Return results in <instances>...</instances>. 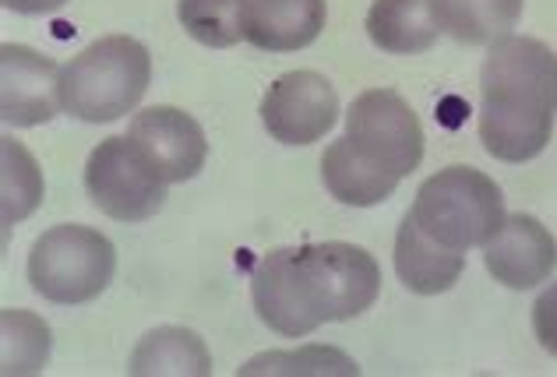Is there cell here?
I'll list each match as a JSON object with an SVG mask.
<instances>
[{
  "label": "cell",
  "instance_id": "obj_1",
  "mask_svg": "<svg viewBox=\"0 0 557 377\" xmlns=\"http://www.w3.org/2000/svg\"><path fill=\"white\" fill-rule=\"evenodd\" d=\"M557 121V53L533 36L497 39L480 67V141L502 163H530Z\"/></svg>",
  "mask_w": 557,
  "mask_h": 377
},
{
  "label": "cell",
  "instance_id": "obj_2",
  "mask_svg": "<svg viewBox=\"0 0 557 377\" xmlns=\"http://www.w3.org/2000/svg\"><path fill=\"white\" fill-rule=\"evenodd\" d=\"M152 81V56L131 36H102L61 71L64 113L85 124H110L141 103Z\"/></svg>",
  "mask_w": 557,
  "mask_h": 377
},
{
  "label": "cell",
  "instance_id": "obj_3",
  "mask_svg": "<svg viewBox=\"0 0 557 377\" xmlns=\"http://www.w3.org/2000/svg\"><path fill=\"white\" fill-rule=\"evenodd\" d=\"M413 215L437 243L451 251L483 248L508 219L502 187L473 166H448L423 180Z\"/></svg>",
  "mask_w": 557,
  "mask_h": 377
},
{
  "label": "cell",
  "instance_id": "obj_4",
  "mask_svg": "<svg viewBox=\"0 0 557 377\" xmlns=\"http://www.w3.org/2000/svg\"><path fill=\"white\" fill-rule=\"evenodd\" d=\"M28 282L50 303L75 307L96 300L113 282L116 251L92 226H53L28 251Z\"/></svg>",
  "mask_w": 557,
  "mask_h": 377
},
{
  "label": "cell",
  "instance_id": "obj_5",
  "mask_svg": "<svg viewBox=\"0 0 557 377\" xmlns=\"http://www.w3.org/2000/svg\"><path fill=\"white\" fill-rule=\"evenodd\" d=\"M293 268L318 325L349 322L374 307L381 293L377 261L357 243L329 240L293 248Z\"/></svg>",
  "mask_w": 557,
  "mask_h": 377
},
{
  "label": "cell",
  "instance_id": "obj_6",
  "mask_svg": "<svg viewBox=\"0 0 557 377\" xmlns=\"http://www.w3.org/2000/svg\"><path fill=\"white\" fill-rule=\"evenodd\" d=\"M85 191L92 205L116 223H145L166 205V180L124 138H102L85 163Z\"/></svg>",
  "mask_w": 557,
  "mask_h": 377
},
{
  "label": "cell",
  "instance_id": "obj_7",
  "mask_svg": "<svg viewBox=\"0 0 557 377\" xmlns=\"http://www.w3.org/2000/svg\"><path fill=\"white\" fill-rule=\"evenodd\" d=\"M346 138L374 166L409 177L423 163V127L413 106L392 89L360 92L346 110Z\"/></svg>",
  "mask_w": 557,
  "mask_h": 377
},
{
  "label": "cell",
  "instance_id": "obj_8",
  "mask_svg": "<svg viewBox=\"0 0 557 377\" xmlns=\"http://www.w3.org/2000/svg\"><path fill=\"white\" fill-rule=\"evenodd\" d=\"M339 121L335 85L318 71H289L261 99V124L283 144H314Z\"/></svg>",
  "mask_w": 557,
  "mask_h": 377
},
{
  "label": "cell",
  "instance_id": "obj_9",
  "mask_svg": "<svg viewBox=\"0 0 557 377\" xmlns=\"http://www.w3.org/2000/svg\"><path fill=\"white\" fill-rule=\"evenodd\" d=\"M61 64L22 42L0 47V117L11 127L50 124L61 103Z\"/></svg>",
  "mask_w": 557,
  "mask_h": 377
},
{
  "label": "cell",
  "instance_id": "obj_10",
  "mask_svg": "<svg viewBox=\"0 0 557 377\" xmlns=\"http://www.w3.org/2000/svg\"><path fill=\"white\" fill-rule=\"evenodd\" d=\"M127 138L149 159L152 169L166 184H184L198 177L209 155V141L195 117L177 106H149L138 110L127 124Z\"/></svg>",
  "mask_w": 557,
  "mask_h": 377
},
{
  "label": "cell",
  "instance_id": "obj_11",
  "mask_svg": "<svg viewBox=\"0 0 557 377\" xmlns=\"http://www.w3.org/2000/svg\"><path fill=\"white\" fill-rule=\"evenodd\" d=\"M483 261L487 272L508 289H533L547 282L557 268V243L550 229L533 219V215L516 212L505 226L483 243Z\"/></svg>",
  "mask_w": 557,
  "mask_h": 377
},
{
  "label": "cell",
  "instance_id": "obj_12",
  "mask_svg": "<svg viewBox=\"0 0 557 377\" xmlns=\"http://www.w3.org/2000/svg\"><path fill=\"white\" fill-rule=\"evenodd\" d=\"M251 300L258 317L286 339H304L318 331V317L304 300V289L293 268V248L269 251L251 272Z\"/></svg>",
  "mask_w": 557,
  "mask_h": 377
},
{
  "label": "cell",
  "instance_id": "obj_13",
  "mask_svg": "<svg viewBox=\"0 0 557 377\" xmlns=\"http://www.w3.org/2000/svg\"><path fill=\"white\" fill-rule=\"evenodd\" d=\"M325 0H244L240 8L244 39L265 53L311 47L325 28Z\"/></svg>",
  "mask_w": 557,
  "mask_h": 377
},
{
  "label": "cell",
  "instance_id": "obj_14",
  "mask_svg": "<svg viewBox=\"0 0 557 377\" xmlns=\"http://www.w3.org/2000/svg\"><path fill=\"white\" fill-rule=\"evenodd\" d=\"M466 272L462 251H451L445 243H437L428 229L417 223L413 209L403 215L399 234H395V275L406 289H413L420 297L448 293Z\"/></svg>",
  "mask_w": 557,
  "mask_h": 377
},
{
  "label": "cell",
  "instance_id": "obj_15",
  "mask_svg": "<svg viewBox=\"0 0 557 377\" xmlns=\"http://www.w3.org/2000/svg\"><path fill=\"white\" fill-rule=\"evenodd\" d=\"M399 180L403 177H395L392 169H381L371 159H363L346 135L332 141L325 155H321V184L335 201H343L349 209L381 205V201L395 194Z\"/></svg>",
  "mask_w": 557,
  "mask_h": 377
},
{
  "label": "cell",
  "instance_id": "obj_16",
  "mask_svg": "<svg viewBox=\"0 0 557 377\" xmlns=\"http://www.w3.org/2000/svg\"><path fill=\"white\" fill-rule=\"evenodd\" d=\"M127 374L135 377H205L212 374V356L195 331L163 325L145 336L131 353Z\"/></svg>",
  "mask_w": 557,
  "mask_h": 377
},
{
  "label": "cell",
  "instance_id": "obj_17",
  "mask_svg": "<svg viewBox=\"0 0 557 377\" xmlns=\"http://www.w3.org/2000/svg\"><path fill=\"white\" fill-rule=\"evenodd\" d=\"M431 14L445 36L466 47H494L522 18V0H431Z\"/></svg>",
  "mask_w": 557,
  "mask_h": 377
},
{
  "label": "cell",
  "instance_id": "obj_18",
  "mask_svg": "<svg viewBox=\"0 0 557 377\" xmlns=\"http://www.w3.org/2000/svg\"><path fill=\"white\" fill-rule=\"evenodd\" d=\"M368 36L385 53H423L431 50L442 28L431 14V0H374L368 11Z\"/></svg>",
  "mask_w": 557,
  "mask_h": 377
},
{
  "label": "cell",
  "instance_id": "obj_19",
  "mask_svg": "<svg viewBox=\"0 0 557 377\" xmlns=\"http://www.w3.org/2000/svg\"><path fill=\"white\" fill-rule=\"evenodd\" d=\"M0 152H4V234L14 226L28 219L39 201H42V173H39V163L33 159V152L18 144L14 138H0Z\"/></svg>",
  "mask_w": 557,
  "mask_h": 377
},
{
  "label": "cell",
  "instance_id": "obj_20",
  "mask_svg": "<svg viewBox=\"0 0 557 377\" xmlns=\"http://www.w3.org/2000/svg\"><path fill=\"white\" fill-rule=\"evenodd\" d=\"M240 8L244 0H177V18L201 47L230 50L244 39Z\"/></svg>",
  "mask_w": 557,
  "mask_h": 377
},
{
  "label": "cell",
  "instance_id": "obj_21",
  "mask_svg": "<svg viewBox=\"0 0 557 377\" xmlns=\"http://www.w3.org/2000/svg\"><path fill=\"white\" fill-rule=\"evenodd\" d=\"M261 374H286V377H297V374H346V377H357L360 367L357 360H349L343 350L335 345H304V350H293V353H261L255 360L237 370V377H261Z\"/></svg>",
  "mask_w": 557,
  "mask_h": 377
},
{
  "label": "cell",
  "instance_id": "obj_22",
  "mask_svg": "<svg viewBox=\"0 0 557 377\" xmlns=\"http://www.w3.org/2000/svg\"><path fill=\"white\" fill-rule=\"evenodd\" d=\"M4 374H36L50 356V328L36 314L4 311Z\"/></svg>",
  "mask_w": 557,
  "mask_h": 377
},
{
  "label": "cell",
  "instance_id": "obj_23",
  "mask_svg": "<svg viewBox=\"0 0 557 377\" xmlns=\"http://www.w3.org/2000/svg\"><path fill=\"white\" fill-rule=\"evenodd\" d=\"M533 331L540 345H544L550 356H557V282L547 286L533 303Z\"/></svg>",
  "mask_w": 557,
  "mask_h": 377
},
{
  "label": "cell",
  "instance_id": "obj_24",
  "mask_svg": "<svg viewBox=\"0 0 557 377\" xmlns=\"http://www.w3.org/2000/svg\"><path fill=\"white\" fill-rule=\"evenodd\" d=\"M67 0H4L8 11H18V14H50V11H61Z\"/></svg>",
  "mask_w": 557,
  "mask_h": 377
}]
</instances>
